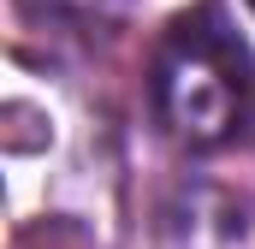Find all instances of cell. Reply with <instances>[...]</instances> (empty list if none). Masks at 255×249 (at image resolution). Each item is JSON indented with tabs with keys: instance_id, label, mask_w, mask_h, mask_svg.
<instances>
[{
	"instance_id": "1",
	"label": "cell",
	"mask_w": 255,
	"mask_h": 249,
	"mask_svg": "<svg viewBox=\"0 0 255 249\" xmlns=\"http://www.w3.org/2000/svg\"><path fill=\"white\" fill-rule=\"evenodd\" d=\"M148 89H154L160 124L190 148H214L250 119V48L238 42V30L226 24L214 0L166 24L154 65H148Z\"/></svg>"
},
{
	"instance_id": "2",
	"label": "cell",
	"mask_w": 255,
	"mask_h": 249,
	"mask_svg": "<svg viewBox=\"0 0 255 249\" xmlns=\"http://www.w3.org/2000/svg\"><path fill=\"white\" fill-rule=\"evenodd\" d=\"M250 124H255V101H250Z\"/></svg>"
},
{
	"instance_id": "3",
	"label": "cell",
	"mask_w": 255,
	"mask_h": 249,
	"mask_svg": "<svg viewBox=\"0 0 255 249\" xmlns=\"http://www.w3.org/2000/svg\"><path fill=\"white\" fill-rule=\"evenodd\" d=\"M250 12H255V0H250Z\"/></svg>"
}]
</instances>
